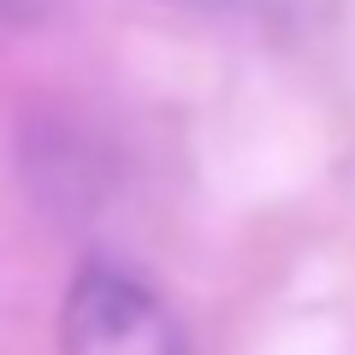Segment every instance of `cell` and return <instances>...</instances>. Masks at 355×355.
I'll list each match as a JSON object with an SVG mask.
<instances>
[{
    "mask_svg": "<svg viewBox=\"0 0 355 355\" xmlns=\"http://www.w3.org/2000/svg\"><path fill=\"white\" fill-rule=\"evenodd\" d=\"M60 355H190L172 308L119 266H83L60 308Z\"/></svg>",
    "mask_w": 355,
    "mask_h": 355,
    "instance_id": "6da1fadb",
    "label": "cell"
},
{
    "mask_svg": "<svg viewBox=\"0 0 355 355\" xmlns=\"http://www.w3.org/2000/svg\"><path fill=\"white\" fill-rule=\"evenodd\" d=\"M172 6H190V12H243L249 0H172Z\"/></svg>",
    "mask_w": 355,
    "mask_h": 355,
    "instance_id": "7a4b0ae2",
    "label": "cell"
},
{
    "mask_svg": "<svg viewBox=\"0 0 355 355\" xmlns=\"http://www.w3.org/2000/svg\"><path fill=\"white\" fill-rule=\"evenodd\" d=\"M18 6H24V0H0V12H18Z\"/></svg>",
    "mask_w": 355,
    "mask_h": 355,
    "instance_id": "3957f363",
    "label": "cell"
}]
</instances>
